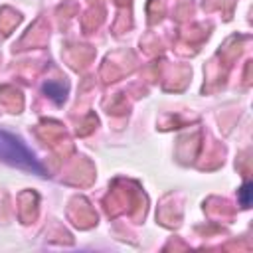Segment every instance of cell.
<instances>
[{"label":"cell","mask_w":253,"mask_h":253,"mask_svg":"<svg viewBox=\"0 0 253 253\" xmlns=\"http://www.w3.org/2000/svg\"><path fill=\"white\" fill-rule=\"evenodd\" d=\"M0 160L22 170H30L34 174H45V168L40 164L36 154L12 132L0 130Z\"/></svg>","instance_id":"obj_1"},{"label":"cell","mask_w":253,"mask_h":253,"mask_svg":"<svg viewBox=\"0 0 253 253\" xmlns=\"http://www.w3.org/2000/svg\"><path fill=\"white\" fill-rule=\"evenodd\" d=\"M43 93H45L55 105H61V103L65 101L67 89H65L61 83H57V81H47V83H43Z\"/></svg>","instance_id":"obj_2"},{"label":"cell","mask_w":253,"mask_h":253,"mask_svg":"<svg viewBox=\"0 0 253 253\" xmlns=\"http://www.w3.org/2000/svg\"><path fill=\"white\" fill-rule=\"evenodd\" d=\"M251 194H253V184L251 182H245L239 190V204L243 208H249L251 206Z\"/></svg>","instance_id":"obj_3"}]
</instances>
